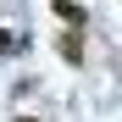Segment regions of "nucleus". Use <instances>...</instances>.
Segmentation results:
<instances>
[{"instance_id":"obj_4","label":"nucleus","mask_w":122,"mask_h":122,"mask_svg":"<svg viewBox=\"0 0 122 122\" xmlns=\"http://www.w3.org/2000/svg\"><path fill=\"white\" fill-rule=\"evenodd\" d=\"M11 122H39V117H11Z\"/></svg>"},{"instance_id":"obj_3","label":"nucleus","mask_w":122,"mask_h":122,"mask_svg":"<svg viewBox=\"0 0 122 122\" xmlns=\"http://www.w3.org/2000/svg\"><path fill=\"white\" fill-rule=\"evenodd\" d=\"M17 50V33H6V28H0V56H11Z\"/></svg>"},{"instance_id":"obj_2","label":"nucleus","mask_w":122,"mask_h":122,"mask_svg":"<svg viewBox=\"0 0 122 122\" xmlns=\"http://www.w3.org/2000/svg\"><path fill=\"white\" fill-rule=\"evenodd\" d=\"M61 56H67L72 67H78V61H83V50H78V33H67V39H61Z\"/></svg>"},{"instance_id":"obj_1","label":"nucleus","mask_w":122,"mask_h":122,"mask_svg":"<svg viewBox=\"0 0 122 122\" xmlns=\"http://www.w3.org/2000/svg\"><path fill=\"white\" fill-rule=\"evenodd\" d=\"M56 11H61V22H67L72 33L83 28V6H72V0H56Z\"/></svg>"}]
</instances>
